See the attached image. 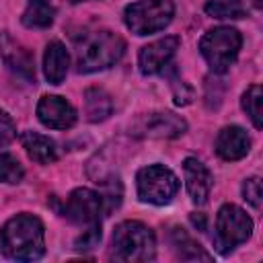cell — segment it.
Listing matches in <instances>:
<instances>
[{
    "mask_svg": "<svg viewBox=\"0 0 263 263\" xmlns=\"http://www.w3.org/2000/svg\"><path fill=\"white\" fill-rule=\"evenodd\" d=\"M0 251L14 261H35L45 251L43 224L33 214L12 216L0 230Z\"/></svg>",
    "mask_w": 263,
    "mask_h": 263,
    "instance_id": "cell-1",
    "label": "cell"
},
{
    "mask_svg": "<svg viewBox=\"0 0 263 263\" xmlns=\"http://www.w3.org/2000/svg\"><path fill=\"white\" fill-rule=\"evenodd\" d=\"M156 255V238L152 228L138 220H125L115 226L111 238V257L117 261H152Z\"/></svg>",
    "mask_w": 263,
    "mask_h": 263,
    "instance_id": "cell-2",
    "label": "cell"
},
{
    "mask_svg": "<svg viewBox=\"0 0 263 263\" xmlns=\"http://www.w3.org/2000/svg\"><path fill=\"white\" fill-rule=\"evenodd\" d=\"M125 51V41L113 31H95L78 45V70L84 74L115 66Z\"/></svg>",
    "mask_w": 263,
    "mask_h": 263,
    "instance_id": "cell-3",
    "label": "cell"
},
{
    "mask_svg": "<svg viewBox=\"0 0 263 263\" xmlns=\"http://www.w3.org/2000/svg\"><path fill=\"white\" fill-rule=\"evenodd\" d=\"M240 45L242 37L232 27H214L199 39V51L216 74H224L236 62Z\"/></svg>",
    "mask_w": 263,
    "mask_h": 263,
    "instance_id": "cell-4",
    "label": "cell"
},
{
    "mask_svg": "<svg viewBox=\"0 0 263 263\" xmlns=\"http://www.w3.org/2000/svg\"><path fill=\"white\" fill-rule=\"evenodd\" d=\"M173 14H175V6L171 0H138L125 6L123 21L132 33L144 37L168 27Z\"/></svg>",
    "mask_w": 263,
    "mask_h": 263,
    "instance_id": "cell-5",
    "label": "cell"
},
{
    "mask_svg": "<svg viewBox=\"0 0 263 263\" xmlns=\"http://www.w3.org/2000/svg\"><path fill=\"white\" fill-rule=\"evenodd\" d=\"M136 185H138V197L154 205H164L173 201V197L179 191L177 175L162 164H150L140 168L136 175Z\"/></svg>",
    "mask_w": 263,
    "mask_h": 263,
    "instance_id": "cell-6",
    "label": "cell"
},
{
    "mask_svg": "<svg viewBox=\"0 0 263 263\" xmlns=\"http://www.w3.org/2000/svg\"><path fill=\"white\" fill-rule=\"evenodd\" d=\"M253 232V220L234 203H224L216 218V247L220 253H228L242 245Z\"/></svg>",
    "mask_w": 263,
    "mask_h": 263,
    "instance_id": "cell-7",
    "label": "cell"
},
{
    "mask_svg": "<svg viewBox=\"0 0 263 263\" xmlns=\"http://www.w3.org/2000/svg\"><path fill=\"white\" fill-rule=\"evenodd\" d=\"M101 212H103V199L101 193L86 189V187H78L74 189L68 199H66V208H64V216L80 226L82 230H90V228H101Z\"/></svg>",
    "mask_w": 263,
    "mask_h": 263,
    "instance_id": "cell-8",
    "label": "cell"
},
{
    "mask_svg": "<svg viewBox=\"0 0 263 263\" xmlns=\"http://www.w3.org/2000/svg\"><path fill=\"white\" fill-rule=\"evenodd\" d=\"M187 129V123L183 117L168 113V111H156V113H148L142 115L136 123H134V134L142 136V138H177Z\"/></svg>",
    "mask_w": 263,
    "mask_h": 263,
    "instance_id": "cell-9",
    "label": "cell"
},
{
    "mask_svg": "<svg viewBox=\"0 0 263 263\" xmlns=\"http://www.w3.org/2000/svg\"><path fill=\"white\" fill-rule=\"evenodd\" d=\"M177 49H179V39L177 37H164V39H158V41H152V43L144 45L138 53L140 72L146 74V76L160 74L171 64Z\"/></svg>",
    "mask_w": 263,
    "mask_h": 263,
    "instance_id": "cell-10",
    "label": "cell"
},
{
    "mask_svg": "<svg viewBox=\"0 0 263 263\" xmlns=\"http://www.w3.org/2000/svg\"><path fill=\"white\" fill-rule=\"evenodd\" d=\"M37 119L51 129H68L76 123V109L60 95H43L37 103Z\"/></svg>",
    "mask_w": 263,
    "mask_h": 263,
    "instance_id": "cell-11",
    "label": "cell"
},
{
    "mask_svg": "<svg viewBox=\"0 0 263 263\" xmlns=\"http://www.w3.org/2000/svg\"><path fill=\"white\" fill-rule=\"evenodd\" d=\"M0 58L6 64V68L10 72H14L18 78L35 82V60H33V53L23 43L12 39L8 33L0 35Z\"/></svg>",
    "mask_w": 263,
    "mask_h": 263,
    "instance_id": "cell-12",
    "label": "cell"
},
{
    "mask_svg": "<svg viewBox=\"0 0 263 263\" xmlns=\"http://www.w3.org/2000/svg\"><path fill=\"white\" fill-rule=\"evenodd\" d=\"M216 154L222 160H240L251 150V138L249 134L238 125H226L216 136Z\"/></svg>",
    "mask_w": 263,
    "mask_h": 263,
    "instance_id": "cell-13",
    "label": "cell"
},
{
    "mask_svg": "<svg viewBox=\"0 0 263 263\" xmlns=\"http://www.w3.org/2000/svg\"><path fill=\"white\" fill-rule=\"evenodd\" d=\"M183 173H185V185H187L191 201L197 203V205H203L208 201V197H210L212 181H214L210 171H208V166L201 160L189 156L183 162Z\"/></svg>",
    "mask_w": 263,
    "mask_h": 263,
    "instance_id": "cell-14",
    "label": "cell"
},
{
    "mask_svg": "<svg viewBox=\"0 0 263 263\" xmlns=\"http://www.w3.org/2000/svg\"><path fill=\"white\" fill-rule=\"evenodd\" d=\"M70 66V55L64 43L60 41H49L43 53V74L49 84H62V80L68 74Z\"/></svg>",
    "mask_w": 263,
    "mask_h": 263,
    "instance_id": "cell-15",
    "label": "cell"
},
{
    "mask_svg": "<svg viewBox=\"0 0 263 263\" xmlns=\"http://www.w3.org/2000/svg\"><path fill=\"white\" fill-rule=\"evenodd\" d=\"M21 144H23L25 152L29 154V158L39 164H49V162L58 160V148L49 136H43L37 132H23Z\"/></svg>",
    "mask_w": 263,
    "mask_h": 263,
    "instance_id": "cell-16",
    "label": "cell"
},
{
    "mask_svg": "<svg viewBox=\"0 0 263 263\" xmlns=\"http://www.w3.org/2000/svg\"><path fill=\"white\" fill-rule=\"evenodd\" d=\"M171 245H173L175 255L183 261H212V255L199 242H195L183 228H173Z\"/></svg>",
    "mask_w": 263,
    "mask_h": 263,
    "instance_id": "cell-17",
    "label": "cell"
},
{
    "mask_svg": "<svg viewBox=\"0 0 263 263\" xmlns=\"http://www.w3.org/2000/svg\"><path fill=\"white\" fill-rule=\"evenodd\" d=\"M53 16H55V8L49 0H29L21 16V23L27 29H45L53 23Z\"/></svg>",
    "mask_w": 263,
    "mask_h": 263,
    "instance_id": "cell-18",
    "label": "cell"
},
{
    "mask_svg": "<svg viewBox=\"0 0 263 263\" xmlns=\"http://www.w3.org/2000/svg\"><path fill=\"white\" fill-rule=\"evenodd\" d=\"M84 109H86L88 121H103L111 115L113 103L103 88H88L84 92Z\"/></svg>",
    "mask_w": 263,
    "mask_h": 263,
    "instance_id": "cell-19",
    "label": "cell"
},
{
    "mask_svg": "<svg viewBox=\"0 0 263 263\" xmlns=\"http://www.w3.org/2000/svg\"><path fill=\"white\" fill-rule=\"evenodd\" d=\"M205 12L214 18H242V16H247L242 0H208Z\"/></svg>",
    "mask_w": 263,
    "mask_h": 263,
    "instance_id": "cell-20",
    "label": "cell"
},
{
    "mask_svg": "<svg viewBox=\"0 0 263 263\" xmlns=\"http://www.w3.org/2000/svg\"><path fill=\"white\" fill-rule=\"evenodd\" d=\"M261 101H263V92H261V86H259V84H251V86L242 92V99H240L242 109L247 111V115L251 117V121H253V125H255L257 129L263 127Z\"/></svg>",
    "mask_w": 263,
    "mask_h": 263,
    "instance_id": "cell-21",
    "label": "cell"
},
{
    "mask_svg": "<svg viewBox=\"0 0 263 263\" xmlns=\"http://www.w3.org/2000/svg\"><path fill=\"white\" fill-rule=\"evenodd\" d=\"M23 177V164L12 154L0 152V183H18Z\"/></svg>",
    "mask_w": 263,
    "mask_h": 263,
    "instance_id": "cell-22",
    "label": "cell"
},
{
    "mask_svg": "<svg viewBox=\"0 0 263 263\" xmlns=\"http://www.w3.org/2000/svg\"><path fill=\"white\" fill-rule=\"evenodd\" d=\"M242 195H245V199H247L255 210H259V208H261V201H263L261 179H259V177H249V179L242 183Z\"/></svg>",
    "mask_w": 263,
    "mask_h": 263,
    "instance_id": "cell-23",
    "label": "cell"
},
{
    "mask_svg": "<svg viewBox=\"0 0 263 263\" xmlns=\"http://www.w3.org/2000/svg\"><path fill=\"white\" fill-rule=\"evenodd\" d=\"M14 138H16L14 121L10 119V115H8L6 111L0 109V148H2V146H8Z\"/></svg>",
    "mask_w": 263,
    "mask_h": 263,
    "instance_id": "cell-24",
    "label": "cell"
},
{
    "mask_svg": "<svg viewBox=\"0 0 263 263\" xmlns=\"http://www.w3.org/2000/svg\"><path fill=\"white\" fill-rule=\"evenodd\" d=\"M191 222H193V226H197L199 230H205V218H203V214H191Z\"/></svg>",
    "mask_w": 263,
    "mask_h": 263,
    "instance_id": "cell-25",
    "label": "cell"
},
{
    "mask_svg": "<svg viewBox=\"0 0 263 263\" xmlns=\"http://www.w3.org/2000/svg\"><path fill=\"white\" fill-rule=\"evenodd\" d=\"M251 2H253L255 8H261V6H263V0H251Z\"/></svg>",
    "mask_w": 263,
    "mask_h": 263,
    "instance_id": "cell-26",
    "label": "cell"
},
{
    "mask_svg": "<svg viewBox=\"0 0 263 263\" xmlns=\"http://www.w3.org/2000/svg\"><path fill=\"white\" fill-rule=\"evenodd\" d=\"M70 2H74V4H78V2H84V0H70Z\"/></svg>",
    "mask_w": 263,
    "mask_h": 263,
    "instance_id": "cell-27",
    "label": "cell"
}]
</instances>
